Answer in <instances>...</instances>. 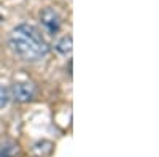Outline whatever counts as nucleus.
Wrapping results in <instances>:
<instances>
[{
    "label": "nucleus",
    "mask_w": 159,
    "mask_h": 157,
    "mask_svg": "<svg viewBox=\"0 0 159 157\" xmlns=\"http://www.w3.org/2000/svg\"><path fill=\"white\" fill-rule=\"evenodd\" d=\"M13 98L21 103H27L35 97V86L32 83H16L11 89Z\"/></svg>",
    "instance_id": "2"
},
{
    "label": "nucleus",
    "mask_w": 159,
    "mask_h": 157,
    "mask_svg": "<svg viewBox=\"0 0 159 157\" xmlns=\"http://www.w3.org/2000/svg\"><path fill=\"white\" fill-rule=\"evenodd\" d=\"M8 90L3 87V86H0V108H3L5 105L8 103Z\"/></svg>",
    "instance_id": "5"
},
{
    "label": "nucleus",
    "mask_w": 159,
    "mask_h": 157,
    "mask_svg": "<svg viewBox=\"0 0 159 157\" xmlns=\"http://www.w3.org/2000/svg\"><path fill=\"white\" fill-rule=\"evenodd\" d=\"M40 21L48 29L49 33H56L61 29V18L52 8H45L40 13Z\"/></svg>",
    "instance_id": "3"
},
{
    "label": "nucleus",
    "mask_w": 159,
    "mask_h": 157,
    "mask_svg": "<svg viewBox=\"0 0 159 157\" xmlns=\"http://www.w3.org/2000/svg\"><path fill=\"white\" fill-rule=\"evenodd\" d=\"M72 46H73L72 37H64L56 43V49L61 54H69V52H72Z\"/></svg>",
    "instance_id": "4"
},
{
    "label": "nucleus",
    "mask_w": 159,
    "mask_h": 157,
    "mask_svg": "<svg viewBox=\"0 0 159 157\" xmlns=\"http://www.w3.org/2000/svg\"><path fill=\"white\" fill-rule=\"evenodd\" d=\"M10 46L18 57L29 62L40 60L49 51V46L43 40L42 33L30 24H21L11 32Z\"/></svg>",
    "instance_id": "1"
}]
</instances>
